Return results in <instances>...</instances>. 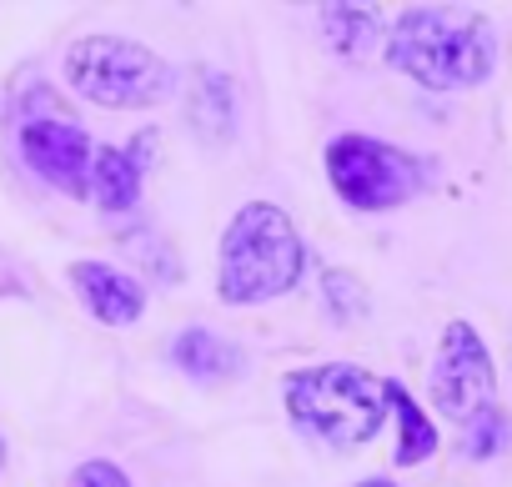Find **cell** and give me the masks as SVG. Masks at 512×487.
Returning <instances> with one entry per match:
<instances>
[{
	"instance_id": "6da1fadb",
	"label": "cell",
	"mask_w": 512,
	"mask_h": 487,
	"mask_svg": "<svg viewBox=\"0 0 512 487\" xmlns=\"http://www.w3.org/2000/svg\"><path fill=\"white\" fill-rule=\"evenodd\" d=\"M387 61L427 91H467L482 86L497 66V36L482 16L417 6L387 36Z\"/></svg>"
},
{
	"instance_id": "7a4b0ae2",
	"label": "cell",
	"mask_w": 512,
	"mask_h": 487,
	"mask_svg": "<svg viewBox=\"0 0 512 487\" xmlns=\"http://www.w3.org/2000/svg\"><path fill=\"white\" fill-rule=\"evenodd\" d=\"M302 267H307V247L292 216L272 201H246L221 236L216 292L226 307H256L292 292Z\"/></svg>"
},
{
	"instance_id": "3957f363",
	"label": "cell",
	"mask_w": 512,
	"mask_h": 487,
	"mask_svg": "<svg viewBox=\"0 0 512 487\" xmlns=\"http://www.w3.org/2000/svg\"><path fill=\"white\" fill-rule=\"evenodd\" d=\"M282 397H287L292 422L312 432L317 442H327L332 452L367 447L387 417V382L352 362L302 367L282 382Z\"/></svg>"
},
{
	"instance_id": "277c9868",
	"label": "cell",
	"mask_w": 512,
	"mask_h": 487,
	"mask_svg": "<svg viewBox=\"0 0 512 487\" xmlns=\"http://www.w3.org/2000/svg\"><path fill=\"white\" fill-rule=\"evenodd\" d=\"M66 81L106 111H146L176 91V71L141 41L86 36L66 56Z\"/></svg>"
},
{
	"instance_id": "5b68a950",
	"label": "cell",
	"mask_w": 512,
	"mask_h": 487,
	"mask_svg": "<svg viewBox=\"0 0 512 487\" xmlns=\"http://www.w3.org/2000/svg\"><path fill=\"white\" fill-rule=\"evenodd\" d=\"M327 176L352 211L402 206L422 186V166L377 136H337L327 146Z\"/></svg>"
},
{
	"instance_id": "8992f818",
	"label": "cell",
	"mask_w": 512,
	"mask_h": 487,
	"mask_svg": "<svg viewBox=\"0 0 512 487\" xmlns=\"http://www.w3.org/2000/svg\"><path fill=\"white\" fill-rule=\"evenodd\" d=\"M432 407L447 412L457 427H467L477 412L497 407V372L482 347V337L467 322H452L432 357Z\"/></svg>"
},
{
	"instance_id": "52a82bcc",
	"label": "cell",
	"mask_w": 512,
	"mask_h": 487,
	"mask_svg": "<svg viewBox=\"0 0 512 487\" xmlns=\"http://www.w3.org/2000/svg\"><path fill=\"white\" fill-rule=\"evenodd\" d=\"M21 156L26 166L51 181L66 196H91V136L71 121H26L21 126Z\"/></svg>"
},
{
	"instance_id": "ba28073f",
	"label": "cell",
	"mask_w": 512,
	"mask_h": 487,
	"mask_svg": "<svg viewBox=\"0 0 512 487\" xmlns=\"http://www.w3.org/2000/svg\"><path fill=\"white\" fill-rule=\"evenodd\" d=\"M151 146H156L151 131H141L131 146H96V156H91V196H96L101 211H131L141 201Z\"/></svg>"
},
{
	"instance_id": "9c48e42d",
	"label": "cell",
	"mask_w": 512,
	"mask_h": 487,
	"mask_svg": "<svg viewBox=\"0 0 512 487\" xmlns=\"http://www.w3.org/2000/svg\"><path fill=\"white\" fill-rule=\"evenodd\" d=\"M71 282H76L81 302L96 312V322H106V327H131V322L146 312V287H141L136 277H126L121 267L76 262V267H71Z\"/></svg>"
},
{
	"instance_id": "30bf717a",
	"label": "cell",
	"mask_w": 512,
	"mask_h": 487,
	"mask_svg": "<svg viewBox=\"0 0 512 487\" xmlns=\"http://www.w3.org/2000/svg\"><path fill=\"white\" fill-rule=\"evenodd\" d=\"M186 121L206 146H226L236 136V86L226 71H196L186 96Z\"/></svg>"
},
{
	"instance_id": "8fae6325",
	"label": "cell",
	"mask_w": 512,
	"mask_h": 487,
	"mask_svg": "<svg viewBox=\"0 0 512 487\" xmlns=\"http://www.w3.org/2000/svg\"><path fill=\"white\" fill-rule=\"evenodd\" d=\"M171 357H176L181 372L206 377V382H221V377H231V372L241 367V352H236L231 342H221L216 332H206V327H186V332L176 337Z\"/></svg>"
},
{
	"instance_id": "7c38bea8",
	"label": "cell",
	"mask_w": 512,
	"mask_h": 487,
	"mask_svg": "<svg viewBox=\"0 0 512 487\" xmlns=\"http://www.w3.org/2000/svg\"><path fill=\"white\" fill-rule=\"evenodd\" d=\"M387 407L397 412V467H417L437 452V427L432 417L412 402V392L402 382H387Z\"/></svg>"
},
{
	"instance_id": "4fadbf2b",
	"label": "cell",
	"mask_w": 512,
	"mask_h": 487,
	"mask_svg": "<svg viewBox=\"0 0 512 487\" xmlns=\"http://www.w3.org/2000/svg\"><path fill=\"white\" fill-rule=\"evenodd\" d=\"M322 36L337 56L357 61L367 51H377V36H382V21L372 6H322Z\"/></svg>"
},
{
	"instance_id": "5bb4252c",
	"label": "cell",
	"mask_w": 512,
	"mask_h": 487,
	"mask_svg": "<svg viewBox=\"0 0 512 487\" xmlns=\"http://www.w3.org/2000/svg\"><path fill=\"white\" fill-rule=\"evenodd\" d=\"M502 447H507V417H502V407H487V412H477V417L462 427V452H467V457L487 462V457H497Z\"/></svg>"
},
{
	"instance_id": "9a60e30c",
	"label": "cell",
	"mask_w": 512,
	"mask_h": 487,
	"mask_svg": "<svg viewBox=\"0 0 512 487\" xmlns=\"http://www.w3.org/2000/svg\"><path fill=\"white\" fill-rule=\"evenodd\" d=\"M322 292H327V307L337 322H357L367 312V297H362V282L347 277V272H327L322 277Z\"/></svg>"
},
{
	"instance_id": "2e32d148",
	"label": "cell",
	"mask_w": 512,
	"mask_h": 487,
	"mask_svg": "<svg viewBox=\"0 0 512 487\" xmlns=\"http://www.w3.org/2000/svg\"><path fill=\"white\" fill-rule=\"evenodd\" d=\"M71 487H131V477L116 467V462H81L76 472H71Z\"/></svg>"
},
{
	"instance_id": "e0dca14e",
	"label": "cell",
	"mask_w": 512,
	"mask_h": 487,
	"mask_svg": "<svg viewBox=\"0 0 512 487\" xmlns=\"http://www.w3.org/2000/svg\"><path fill=\"white\" fill-rule=\"evenodd\" d=\"M357 487H392L387 477H367V482H357Z\"/></svg>"
}]
</instances>
